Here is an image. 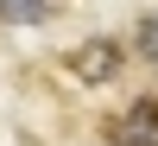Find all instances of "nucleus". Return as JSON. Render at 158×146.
I'll return each instance as SVG.
<instances>
[{"label": "nucleus", "instance_id": "obj_1", "mask_svg": "<svg viewBox=\"0 0 158 146\" xmlns=\"http://www.w3.org/2000/svg\"><path fill=\"white\" fill-rule=\"evenodd\" d=\"M108 146H158V95L127 102V108L108 121Z\"/></svg>", "mask_w": 158, "mask_h": 146}, {"label": "nucleus", "instance_id": "obj_2", "mask_svg": "<svg viewBox=\"0 0 158 146\" xmlns=\"http://www.w3.org/2000/svg\"><path fill=\"white\" fill-rule=\"evenodd\" d=\"M127 64V51L114 45V38H82V45L70 51V76L76 83H114Z\"/></svg>", "mask_w": 158, "mask_h": 146}, {"label": "nucleus", "instance_id": "obj_3", "mask_svg": "<svg viewBox=\"0 0 158 146\" xmlns=\"http://www.w3.org/2000/svg\"><path fill=\"white\" fill-rule=\"evenodd\" d=\"M57 7L63 0H0V19L6 25H44V19H57Z\"/></svg>", "mask_w": 158, "mask_h": 146}, {"label": "nucleus", "instance_id": "obj_4", "mask_svg": "<svg viewBox=\"0 0 158 146\" xmlns=\"http://www.w3.org/2000/svg\"><path fill=\"white\" fill-rule=\"evenodd\" d=\"M133 51L158 70V7H152V13H139V25H133Z\"/></svg>", "mask_w": 158, "mask_h": 146}]
</instances>
